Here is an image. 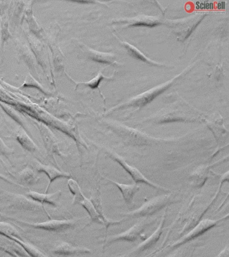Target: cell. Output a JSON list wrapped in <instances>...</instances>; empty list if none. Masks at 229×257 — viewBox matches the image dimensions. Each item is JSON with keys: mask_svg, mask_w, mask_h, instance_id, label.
<instances>
[{"mask_svg": "<svg viewBox=\"0 0 229 257\" xmlns=\"http://www.w3.org/2000/svg\"><path fill=\"white\" fill-rule=\"evenodd\" d=\"M17 140L25 150L31 152H35L38 150L37 145L26 133H19L17 135Z\"/></svg>", "mask_w": 229, "mask_h": 257, "instance_id": "2e32d148", "label": "cell"}, {"mask_svg": "<svg viewBox=\"0 0 229 257\" xmlns=\"http://www.w3.org/2000/svg\"><path fill=\"white\" fill-rule=\"evenodd\" d=\"M229 248L228 246L225 247L224 250L219 254L217 257H228Z\"/></svg>", "mask_w": 229, "mask_h": 257, "instance_id": "4316f807", "label": "cell"}, {"mask_svg": "<svg viewBox=\"0 0 229 257\" xmlns=\"http://www.w3.org/2000/svg\"><path fill=\"white\" fill-rule=\"evenodd\" d=\"M149 224L150 222L148 221H140L125 232L107 237L104 240V248L113 244L114 242H120V241L135 242L136 240H138L141 237L142 233L144 232L146 227Z\"/></svg>", "mask_w": 229, "mask_h": 257, "instance_id": "277c9868", "label": "cell"}, {"mask_svg": "<svg viewBox=\"0 0 229 257\" xmlns=\"http://www.w3.org/2000/svg\"><path fill=\"white\" fill-rule=\"evenodd\" d=\"M0 16H1V13H0Z\"/></svg>", "mask_w": 229, "mask_h": 257, "instance_id": "f1b7e54d", "label": "cell"}, {"mask_svg": "<svg viewBox=\"0 0 229 257\" xmlns=\"http://www.w3.org/2000/svg\"><path fill=\"white\" fill-rule=\"evenodd\" d=\"M21 181L28 185H34L39 182L40 178L37 176L35 171L29 168H25L20 173Z\"/></svg>", "mask_w": 229, "mask_h": 257, "instance_id": "e0dca14e", "label": "cell"}, {"mask_svg": "<svg viewBox=\"0 0 229 257\" xmlns=\"http://www.w3.org/2000/svg\"><path fill=\"white\" fill-rule=\"evenodd\" d=\"M26 18H27L28 23L29 24L30 28L33 30L34 33L37 34V36H40L41 32L40 31L39 26H38L37 22H35V18L33 17L31 7L30 8V10L28 8L27 11H26Z\"/></svg>", "mask_w": 229, "mask_h": 257, "instance_id": "ac0fdd59", "label": "cell"}, {"mask_svg": "<svg viewBox=\"0 0 229 257\" xmlns=\"http://www.w3.org/2000/svg\"><path fill=\"white\" fill-rule=\"evenodd\" d=\"M52 253L57 256L68 257L90 254L92 250L86 247L75 246L70 243L62 242L52 250Z\"/></svg>", "mask_w": 229, "mask_h": 257, "instance_id": "52a82bcc", "label": "cell"}, {"mask_svg": "<svg viewBox=\"0 0 229 257\" xmlns=\"http://www.w3.org/2000/svg\"><path fill=\"white\" fill-rule=\"evenodd\" d=\"M158 22H150V23H146V22H136V23L132 24V26H147V27H154L157 25H158Z\"/></svg>", "mask_w": 229, "mask_h": 257, "instance_id": "cb8c5ba5", "label": "cell"}, {"mask_svg": "<svg viewBox=\"0 0 229 257\" xmlns=\"http://www.w3.org/2000/svg\"><path fill=\"white\" fill-rule=\"evenodd\" d=\"M0 235L18 243L23 247L24 250H26L29 246L30 243L26 242L21 238L17 229L7 222H0Z\"/></svg>", "mask_w": 229, "mask_h": 257, "instance_id": "30bf717a", "label": "cell"}, {"mask_svg": "<svg viewBox=\"0 0 229 257\" xmlns=\"http://www.w3.org/2000/svg\"><path fill=\"white\" fill-rule=\"evenodd\" d=\"M11 34L10 33L9 28V22L7 18H3L2 20V28H1V42L2 45H4L6 42L11 37Z\"/></svg>", "mask_w": 229, "mask_h": 257, "instance_id": "d6986e66", "label": "cell"}, {"mask_svg": "<svg viewBox=\"0 0 229 257\" xmlns=\"http://www.w3.org/2000/svg\"><path fill=\"white\" fill-rule=\"evenodd\" d=\"M176 202V199L172 194L162 195V196H157L148 202L144 203L137 210L132 211V212L122 213L121 214L122 216H125L126 218L150 216Z\"/></svg>", "mask_w": 229, "mask_h": 257, "instance_id": "6da1fadb", "label": "cell"}, {"mask_svg": "<svg viewBox=\"0 0 229 257\" xmlns=\"http://www.w3.org/2000/svg\"><path fill=\"white\" fill-rule=\"evenodd\" d=\"M39 130L43 136V142H45L46 148L50 153L61 155L59 145H58L57 138L54 136L53 133L43 124H40Z\"/></svg>", "mask_w": 229, "mask_h": 257, "instance_id": "4fadbf2b", "label": "cell"}, {"mask_svg": "<svg viewBox=\"0 0 229 257\" xmlns=\"http://www.w3.org/2000/svg\"><path fill=\"white\" fill-rule=\"evenodd\" d=\"M225 218H228V215H226V217L219 219V220H210V219H204L200 221L195 225L194 228L192 229L188 233L185 234L182 238L177 240L176 242L173 244L171 246V248L173 249H176L179 248V247L182 246L188 242L189 241L194 240L196 238L200 236L201 235L204 234L205 232H207L211 228H214L219 223L222 222L223 220H224Z\"/></svg>", "mask_w": 229, "mask_h": 257, "instance_id": "3957f363", "label": "cell"}, {"mask_svg": "<svg viewBox=\"0 0 229 257\" xmlns=\"http://www.w3.org/2000/svg\"><path fill=\"white\" fill-rule=\"evenodd\" d=\"M213 166H199L190 176L191 185L195 188H202L208 180L212 172L210 168Z\"/></svg>", "mask_w": 229, "mask_h": 257, "instance_id": "9c48e42d", "label": "cell"}, {"mask_svg": "<svg viewBox=\"0 0 229 257\" xmlns=\"http://www.w3.org/2000/svg\"><path fill=\"white\" fill-rule=\"evenodd\" d=\"M102 79H103V76H100L98 78H96V80H94L91 83L88 84V86L92 88H97L98 86H99L100 82L102 81Z\"/></svg>", "mask_w": 229, "mask_h": 257, "instance_id": "d4e9b609", "label": "cell"}, {"mask_svg": "<svg viewBox=\"0 0 229 257\" xmlns=\"http://www.w3.org/2000/svg\"><path fill=\"white\" fill-rule=\"evenodd\" d=\"M11 149H10L9 147L5 145L2 139H0V154L5 155V156H8L12 154Z\"/></svg>", "mask_w": 229, "mask_h": 257, "instance_id": "44dd1931", "label": "cell"}, {"mask_svg": "<svg viewBox=\"0 0 229 257\" xmlns=\"http://www.w3.org/2000/svg\"><path fill=\"white\" fill-rule=\"evenodd\" d=\"M106 180L108 182L112 183V184L117 186L120 192L122 193L124 201H125L126 204L129 205L131 204L132 202H133L134 196L140 190V187L136 184L130 185L124 184L115 182V181L109 180V179H106Z\"/></svg>", "mask_w": 229, "mask_h": 257, "instance_id": "5bb4252c", "label": "cell"}, {"mask_svg": "<svg viewBox=\"0 0 229 257\" xmlns=\"http://www.w3.org/2000/svg\"><path fill=\"white\" fill-rule=\"evenodd\" d=\"M73 203H76L81 205L89 214L90 218L94 222L98 223V224L104 225L103 221L99 214H98L97 210H96L95 205L92 202L91 200L86 198L83 194V193H80L78 196L73 198Z\"/></svg>", "mask_w": 229, "mask_h": 257, "instance_id": "ba28073f", "label": "cell"}, {"mask_svg": "<svg viewBox=\"0 0 229 257\" xmlns=\"http://www.w3.org/2000/svg\"><path fill=\"white\" fill-rule=\"evenodd\" d=\"M0 249L14 257H30L23 247L14 241L13 244L1 245Z\"/></svg>", "mask_w": 229, "mask_h": 257, "instance_id": "9a60e30c", "label": "cell"}, {"mask_svg": "<svg viewBox=\"0 0 229 257\" xmlns=\"http://www.w3.org/2000/svg\"><path fill=\"white\" fill-rule=\"evenodd\" d=\"M164 90V89L158 90V91L155 92V93H152L151 94H150L149 96H146L145 98H144V99L142 100V105H144V104H146V103H148V102L151 101L156 96H158L159 94H160Z\"/></svg>", "mask_w": 229, "mask_h": 257, "instance_id": "7402d4cb", "label": "cell"}, {"mask_svg": "<svg viewBox=\"0 0 229 257\" xmlns=\"http://www.w3.org/2000/svg\"><path fill=\"white\" fill-rule=\"evenodd\" d=\"M186 248L182 249V250H178L176 253L172 255L170 257H185L186 255Z\"/></svg>", "mask_w": 229, "mask_h": 257, "instance_id": "484cf974", "label": "cell"}, {"mask_svg": "<svg viewBox=\"0 0 229 257\" xmlns=\"http://www.w3.org/2000/svg\"><path fill=\"white\" fill-rule=\"evenodd\" d=\"M35 168L38 172L45 173L49 177V183L46 189L45 193H47L49 187L53 181L57 180V178H68L71 177V175L67 172H61L53 166H46V165L42 164L39 162L36 163Z\"/></svg>", "mask_w": 229, "mask_h": 257, "instance_id": "8fae6325", "label": "cell"}, {"mask_svg": "<svg viewBox=\"0 0 229 257\" xmlns=\"http://www.w3.org/2000/svg\"><path fill=\"white\" fill-rule=\"evenodd\" d=\"M165 214H166V213H165ZM165 214L163 216L162 221H161L160 224L159 225L158 228L156 229V231H155L147 239H146L143 242L140 243L136 248L132 249V250H130L128 253H126V254L120 257L136 256L137 255L140 254V253L155 246L156 243L158 242V240H160V237L162 236L163 233V228H164L165 222H166Z\"/></svg>", "mask_w": 229, "mask_h": 257, "instance_id": "8992f818", "label": "cell"}, {"mask_svg": "<svg viewBox=\"0 0 229 257\" xmlns=\"http://www.w3.org/2000/svg\"><path fill=\"white\" fill-rule=\"evenodd\" d=\"M107 154L108 156H109L112 160H114V162H117L118 164H120V166L130 175L132 180L135 182V184H139V183H142V184L148 185V186L157 189V190L164 191V192H170V190H169V189L164 188V187L157 184L156 183L152 182V181L148 180V179L146 178L138 169L134 168L133 166H130L125 160H123V158L118 156V154L110 152H108Z\"/></svg>", "mask_w": 229, "mask_h": 257, "instance_id": "7a4b0ae2", "label": "cell"}, {"mask_svg": "<svg viewBox=\"0 0 229 257\" xmlns=\"http://www.w3.org/2000/svg\"><path fill=\"white\" fill-rule=\"evenodd\" d=\"M24 226L35 229H40L51 232H63L73 228L75 226L76 221L73 220H51L44 222L31 223L17 220Z\"/></svg>", "mask_w": 229, "mask_h": 257, "instance_id": "5b68a950", "label": "cell"}, {"mask_svg": "<svg viewBox=\"0 0 229 257\" xmlns=\"http://www.w3.org/2000/svg\"><path fill=\"white\" fill-rule=\"evenodd\" d=\"M35 86L36 88H37L38 89L41 90L42 92H46L45 89H43V88L42 87L41 85H40V84L39 82L37 81L31 75H29V76H27V79L25 80V84H24V87H26V86H28V87H29V86Z\"/></svg>", "mask_w": 229, "mask_h": 257, "instance_id": "ffe728a7", "label": "cell"}, {"mask_svg": "<svg viewBox=\"0 0 229 257\" xmlns=\"http://www.w3.org/2000/svg\"><path fill=\"white\" fill-rule=\"evenodd\" d=\"M145 257H152L151 255H149V256H146Z\"/></svg>", "mask_w": 229, "mask_h": 257, "instance_id": "83f0119b", "label": "cell"}, {"mask_svg": "<svg viewBox=\"0 0 229 257\" xmlns=\"http://www.w3.org/2000/svg\"><path fill=\"white\" fill-rule=\"evenodd\" d=\"M129 50V52L130 53L132 54L137 59L143 60V61H147V60L144 57V56L142 55V54L139 53V52L137 51V50L134 49L133 48L130 47L128 48Z\"/></svg>", "mask_w": 229, "mask_h": 257, "instance_id": "603a6c76", "label": "cell"}, {"mask_svg": "<svg viewBox=\"0 0 229 257\" xmlns=\"http://www.w3.org/2000/svg\"><path fill=\"white\" fill-rule=\"evenodd\" d=\"M61 190L57 191L53 194H41L36 192H29L27 193V196L41 204H47L57 206L59 205L58 203L61 198Z\"/></svg>", "mask_w": 229, "mask_h": 257, "instance_id": "7c38bea8", "label": "cell"}]
</instances>
